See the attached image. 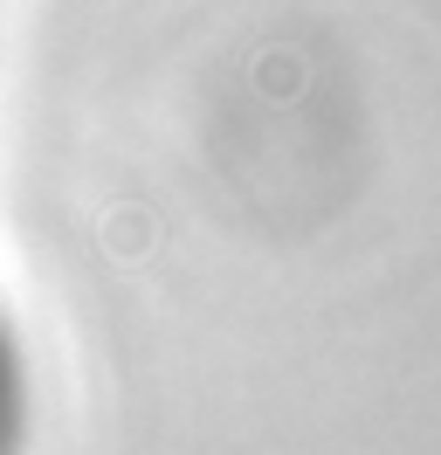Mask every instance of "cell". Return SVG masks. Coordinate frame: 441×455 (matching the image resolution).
Wrapping results in <instances>:
<instances>
[{
  "mask_svg": "<svg viewBox=\"0 0 441 455\" xmlns=\"http://www.w3.org/2000/svg\"><path fill=\"white\" fill-rule=\"evenodd\" d=\"M0 455H14V352L0 331Z\"/></svg>",
  "mask_w": 441,
  "mask_h": 455,
  "instance_id": "cell-1",
  "label": "cell"
}]
</instances>
